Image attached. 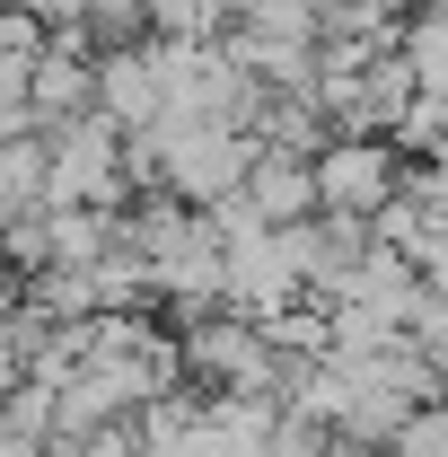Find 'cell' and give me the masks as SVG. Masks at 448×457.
Here are the masks:
<instances>
[{"label":"cell","mask_w":448,"mask_h":457,"mask_svg":"<svg viewBox=\"0 0 448 457\" xmlns=\"http://www.w3.org/2000/svg\"><path fill=\"white\" fill-rule=\"evenodd\" d=\"M387 194H395V159H387V150H369V141L317 159V203H326L335 220H369V212H387Z\"/></svg>","instance_id":"obj_1"},{"label":"cell","mask_w":448,"mask_h":457,"mask_svg":"<svg viewBox=\"0 0 448 457\" xmlns=\"http://www.w3.org/2000/svg\"><path fill=\"white\" fill-rule=\"evenodd\" d=\"M27 203L45 212V150L36 141H0V220L27 212Z\"/></svg>","instance_id":"obj_2"}]
</instances>
